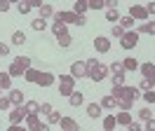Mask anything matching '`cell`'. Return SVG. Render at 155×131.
<instances>
[{
	"label": "cell",
	"mask_w": 155,
	"mask_h": 131,
	"mask_svg": "<svg viewBox=\"0 0 155 131\" xmlns=\"http://www.w3.org/2000/svg\"><path fill=\"white\" fill-rule=\"evenodd\" d=\"M117 108H120V110H129V108H132V101H127V98H117Z\"/></svg>",
	"instance_id": "40"
},
{
	"label": "cell",
	"mask_w": 155,
	"mask_h": 131,
	"mask_svg": "<svg viewBox=\"0 0 155 131\" xmlns=\"http://www.w3.org/2000/svg\"><path fill=\"white\" fill-rule=\"evenodd\" d=\"M52 110H54V108H52L49 103H40V112H42V115H49Z\"/></svg>",
	"instance_id": "44"
},
{
	"label": "cell",
	"mask_w": 155,
	"mask_h": 131,
	"mask_svg": "<svg viewBox=\"0 0 155 131\" xmlns=\"http://www.w3.org/2000/svg\"><path fill=\"white\" fill-rule=\"evenodd\" d=\"M87 63V77L89 80H94V82H101L104 77H106L108 68L104 63H99V59H89V61H85Z\"/></svg>",
	"instance_id": "1"
},
{
	"label": "cell",
	"mask_w": 155,
	"mask_h": 131,
	"mask_svg": "<svg viewBox=\"0 0 155 131\" xmlns=\"http://www.w3.org/2000/svg\"><path fill=\"white\" fill-rule=\"evenodd\" d=\"M24 96H26V94L21 91V89H10V101H12V105H24Z\"/></svg>",
	"instance_id": "11"
},
{
	"label": "cell",
	"mask_w": 155,
	"mask_h": 131,
	"mask_svg": "<svg viewBox=\"0 0 155 131\" xmlns=\"http://www.w3.org/2000/svg\"><path fill=\"white\" fill-rule=\"evenodd\" d=\"M31 26H33V30H45V28H47V21L38 17L35 21H33V24H31Z\"/></svg>",
	"instance_id": "35"
},
{
	"label": "cell",
	"mask_w": 155,
	"mask_h": 131,
	"mask_svg": "<svg viewBox=\"0 0 155 131\" xmlns=\"http://www.w3.org/2000/svg\"><path fill=\"white\" fill-rule=\"evenodd\" d=\"M10 9V2L7 0H0V12H7Z\"/></svg>",
	"instance_id": "49"
},
{
	"label": "cell",
	"mask_w": 155,
	"mask_h": 131,
	"mask_svg": "<svg viewBox=\"0 0 155 131\" xmlns=\"http://www.w3.org/2000/svg\"><path fill=\"white\" fill-rule=\"evenodd\" d=\"M99 105H101V108H115V105H117V101H115V96H104Z\"/></svg>",
	"instance_id": "27"
},
{
	"label": "cell",
	"mask_w": 155,
	"mask_h": 131,
	"mask_svg": "<svg viewBox=\"0 0 155 131\" xmlns=\"http://www.w3.org/2000/svg\"><path fill=\"white\" fill-rule=\"evenodd\" d=\"M136 33H150V35H155V21L150 24V21H143L141 26L136 28Z\"/></svg>",
	"instance_id": "18"
},
{
	"label": "cell",
	"mask_w": 155,
	"mask_h": 131,
	"mask_svg": "<svg viewBox=\"0 0 155 131\" xmlns=\"http://www.w3.org/2000/svg\"><path fill=\"white\" fill-rule=\"evenodd\" d=\"M115 124H117L115 115H106V117H104V131H113V129H115Z\"/></svg>",
	"instance_id": "19"
},
{
	"label": "cell",
	"mask_w": 155,
	"mask_h": 131,
	"mask_svg": "<svg viewBox=\"0 0 155 131\" xmlns=\"http://www.w3.org/2000/svg\"><path fill=\"white\" fill-rule=\"evenodd\" d=\"M94 49H97L99 54H106L108 49H110V40L106 35H97L94 37Z\"/></svg>",
	"instance_id": "7"
},
{
	"label": "cell",
	"mask_w": 155,
	"mask_h": 131,
	"mask_svg": "<svg viewBox=\"0 0 155 131\" xmlns=\"http://www.w3.org/2000/svg\"><path fill=\"white\" fill-rule=\"evenodd\" d=\"M106 19L113 21V26H117V24H120V12H117V9H106Z\"/></svg>",
	"instance_id": "24"
},
{
	"label": "cell",
	"mask_w": 155,
	"mask_h": 131,
	"mask_svg": "<svg viewBox=\"0 0 155 131\" xmlns=\"http://www.w3.org/2000/svg\"><path fill=\"white\" fill-rule=\"evenodd\" d=\"M59 126H61V131H80V124H78L73 117H61Z\"/></svg>",
	"instance_id": "9"
},
{
	"label": "cell",
	"mask_w": 155,
	"mask_h": 131,
	"mask_svg": "<svg viewBox=\"0 0 155 131\" xmlns=\"http://www.w3.org/2000/svg\"><path fill=\"white\" fill-rule=\"evenodd\" d=\"M141 73H143V80H153L155 77V63H150V61L143 63L141 66Z\"/></svg>",
	"instance_id": "12"
},
{
	"label": "cell",
	"mask_w": 155,
	"mask_h": 131,
	"mask_svg": "<svg viewBox=\"0 0 155 131\" xmlns=\"http://www.w3.org/2000/svg\"><path fill=\"white\" fill-rule=\"evenodd\" d=\"M141 131H146V129H141Z\"/></svg>",
	"instance_id": "52"
},
{
	"label": "cell",
	"mask_w": 155,
	"mask_h": 131,
	"mask_svg": "<svg viewBox=\"0 0 155 131\" xmlns=\"http://www.w3.org/2000/svg\"><path fill=\"white\" fill-rule=\"evenodd\" d=\"M150 82H153V87H155V77H153V80H150Z\"/></svg>",
	"instance_id": "51"
},
{
	"label": "cell",
	"mask_w": 155,
	"mask_h": 131,
	"mask_svg": "<svg viewBox=\"0 0 155 131\" xmlns=\"http://www.w3.org/2000/svg\"><path fill=\"white\" fill-rule=\"evenodd\" d=\"M101 131H104V129H101Z\"/></svg>",
	"instance_id": "53"
},
{
	"label": "cell",
	"mask_w": 155,
	"mask_h": 131,
	"mask_svg": "<svg viewBox=\"0 0 155 131\" xmlns=\"http://www.w3.org/2000/svg\"><path fill=\"white\" fill-rule=\"evenodd\" d=\"M54 14V9H52V5L49 2H42V7H40V19H47Z\"/></svg>",
	"instance_id": "28"
},
{
	"label": "cell",
	"mask_w": 155,
	"mask_h": 131,
	"mask_svg": "<svg viewBox=\"0 0 155 131\" xmlns=\"http://www.w3.org/2000/svg\"><path fill=\"white\" fill-rule=\"evenodd\" d=\"M117 124H122V126H127V124H132V115H129V110H120L115 115Z\"/></svg>",
	"instance_id": "14"
},
{
	"label": "cell",
	"mask_w": 155,
	"mask_h": 131,
	"mask_svg": "<svg viewBox=\"0 0 155 131\" xmlns=\"http://www.w3.org/2000/svg\"><path fill=\"white\" fill-rule=\"evenodd\" d=\"M150 89H153V82H150V80H143L141 87H139V91H150Z\"/></svg>",
	"instance_id": "43"
},
{
	"label": "cell",
	"mask_w": 155,
	"mask_h": 131,
	"mask_svg": "<svg viewBox=\"0 0 155 131\" xmlns=\"http://www.w3.org/2000/svg\"><path fill=\"white\" fill-rule=\"evenodd\" d=\"M12 87V75L0 70V89H10Z\"/></svg>",
	"instance_id": "22"
},
{
	"label": "cell",
	"mask_w": 155,
	"mask_h": 131,
	"mask_svg": "<svg viewBox=\"0 0 155 131\" xmlns=\"http://www.w3.org/2000/svg\"><path fill=\"white\" fill-rule=\"evenodd\" d=\"M129 17L136 19V21H146V19H148V12H146L143 5H132V7H129Z\"/></svg>",
	"instance_id": "8"
},
{
	"label": "cell",
	"mask_w": 155,
	"mask_h": 131,
	"mask_svg": "<svg viewBox=\"0 0 155 131\" xmlns=\"http://www.w3.org/2000/svg\"><path fill=\"white\" fill-rule=\"evenodd\" d=\"M47 122H49V124H59V122H61V112H59V110H52L47 115Z\"/></svg>",
	"instance_id": "34"
},
{
	"label": "cell",
	"mask_w": 155,
	"mask_h": 131,
	"mask_svg": "<svg viewBox=\"0 0 155 131\" xmlns=\"http://www.w3.org/2000/svg\"><path fill=\"white\" fill-rule=\"evenodd\" d=\"M87 0H78V2H73V12L75 14H80V17H85V12H87Z\"/></svg>",
	"instance_id": "16"
},
{
	"label": "cell",
	"mask_w": 155,
	"mask_h": 131,
	"mask_svg": "<svg viewBox=\"0 0 155 131\" xmlns=\"http://www.w3.org/2000/svg\"><path fill=\"white\" fill-rule=\"evenodd\" d=\"M24 108H26L28 115H38V112H40V103L38 101H26V103H24Z\"/></svg>",
	"instance_id": "21"
},
{
	"label": "cell",
	"mask_w": 155,
	"mask_h": 131,
	"mask_svg": "<svg viewBox=\"0 0 155 131\" xmlns=\"http://www.w3.org/2000/svg\"><path fill=\"white\" fill-rule=\"evenodd\" d=\"M146 12H148V14H153V17H155V2H148V5H146Z\"/></svg>",
	"instance_id": "47"
},
{
	"label": "cell",
	"mask_w": 155,
	"mask_h": 131,
	"mask_svg": "<svg viewBox=\"0 0 155 131\" xmlns=\"http://www.w3.org/2000/svg\"><path fill=\"white\" fill-rule=\"evenodd\" d=\"M75 89V80L71 75H59V94L61 96H71Z\"/></svg>",
	"instance_id": "3"
},
{
	"label": "cell",
	"mask_w": 155,
	"mask_h": 131,
	"mask_svg": "<svg viewBox=\"0 0 155 131\" xmlns=\"http://www.w3.org/2000/svg\"><path fill=\"white\" fill-rule=\"evenodd\" d=\"M71 77L73 80H80V77H87V63L85 61H75V63H71Z\"/></svg>",
	"instance_id": "5"
},
{
	"label": "cell",
	"mask_w": 155,
	"mask_h": 131,
	"mask_svg": "<svg viewBox=\"0 0 155 131\" xmlns=\"http://www.w3.org/2000/svg\"><path fill=\"white\" fill-rule=\"evenodd\" d=\"M7 54H10V47L5 42H0V56H7Z\"/></svg>",
	"instance_id": "45"
},
{
	"label": "cell",
	"mask_w": 155,
	"mask_h": 131,
	"mask_svg": "<svg viewBox=\"0 0 155 131\" xmlns=\"http://www.w3.org/2000/svg\"><path fill=\"white\" fill-rule=\"evenodd\" d=\"M7 131H28V129H24L21 124H10V129H7Z\"/></svg>",
	"instance_id": "46"
},
{
	"label": "cell",
	"mask_w": 155,
	"mask_h": 131,
	"mask_svg": "<svg viewBox=\"0 0 155 131\" xmlns=\"http://www.w3.org/2000/svg\"><path fill=\"white\" fill-rule=\"evenodd\" d=\"M54 21H61V24H78V26H85L87 19L75 14V12H57L54 14Z\"/></svg>",
	"instance_id": "2"
},
{
	"label": "cell",
	"mask_w": 155,
	"mask_h": 131,
	"mask_svg": "<svg viewBox=\"0 0 155 131\" xmlns=\"http://www.w3.org/2000/svg\"><path fill=\"white\" fill-rule=\"evenodd\" d=\"M24 77L28 80V82H33V84H38V80H40V70H35V68H28L26 73H24Z\"/></svg>",
	"instance_id": "20"
},
{
	"label": "cell",
	"mask_w": 155,
	"mask_h": 131,
	"mask_svg": "<svg viewBox=\"0 0 155 131\" xmlns=\"http://www.w3.org/2000/svg\"><path fill=\"white\" fill-rule=\"evenodd\" d=\"M87 7L89 9H104L106 5H104V0H87Z\"/></svg>",
	"instance_id": "36"
},
{
	"label": "cell",
	"mask_w": 155,
	"mask_h": 131,
	"mask_svg": "<svg viewBox=\"0 0 155 131\" xmlns=\"http://www.w3.org/2000/svg\"><path fill=\"white\" fill-rule=\"evenodd\" d=\"M120 98H127V101L134 103L136 98H141V91L134 89V87H122V96H120Z\"/></svg>",
	"instance_id": "10"
},
{
	"label": "cell",
	"mask_w": 155,
	"mask_h": 131,
	"mask_svg": "<svg viewBox=\"0 0 155 131\" xmlns=\"http://www.w3.org/2000/svg\"><path fill=\"white\" fill-rule=\"evenodd\" d=\"M120 45H122V49H134L139 45V33L136 30H125V35L120 37Z\"/></svg>",
	"instance_id": "4"
},
{
	"label": "cell",
	"mask_w": 155,
	"mask_h": 131,
	"mask_svg": "<svg viewBox=\"0 0 155 131\" xmlns=\"http://www.w3.org/2000/svg\"><path fill=\"white\" fill-rule=\"evenodd\" d=\"M146 131H155V120H148V122H146Z\"/></svg>",
	"instance_id": "48"
},
{
	"label": "cell",
	"mask_w": 155,
	"mask_h": 131,
	"mask_svg": "<svg viewBox=\"0 0 155 131\" xmlns=\"http://www.w3.org/2000/svg\"><path fill=\"white\" fill-rule=\"evenodd\" d=\"M14 63H19L24 70H28V68H31V56H17V59H14Z\"/></svg>",
	"instance_id": "30"
},
{
	"label": "cell",
	"mask_w": 155,
	"mask_h": 131,
	"mask_svg": "<svg viewBox=\"0 0 155 131\" xmlns=\"http://www.w3.org/2000/svg\"><path fill=\"white\" fill-rule=\"evenodd\" d=\"M12 105V101H10V96H0V110H7Z\"/></svg>",
	"instance_id": "41"
},
{
	"label": "cell",
	"mask_w": 155,
	"mask_h": 131,
	"mask_svg": "<svg viewBox=\"0 0 155 131\" xmlns=\"http://www.w3.org/2000/svg\"><path fill=\"white\" fill-rule=\"evenodd\" d=\"M122 66H125V70H136V68H139V61H136L134 56H125V59H122Z\"/></svg>",
	"instance_id": "17"
},
{
	"label": "cell",
	"mask_w": 155,
	"mask_h": 131,
	"mask_svg": "<svg viewBox=\"0 0 155 131\" xmlns=\"http://www.w3.org/2000/svg\"><path fill=\"white\" fill-rule=\"evenodd\" d=\"M54 80H57V77H54L52 73H40L38 84H40V87H49V84H54Z\"/></svg>",
	"instance_id": "15"
},
{
	"label": "cell",
	"mask_w": 155,
	"mask_h": 131,
	"mask_svg": "<svg viewBox=\"0 0 155 131\" xmlns=\"http://www.w3.org/2000/svg\"><path fill=\"white\" fill-rule=\"evenodd\" d=\"M12 42H14V45H24V42H26V35H24L21 30H14V33H12Z\"/></svg>",
	"instance_id": "33"
},
{
	"label": "cell",
	"mask_w": 155,
	"mask_h": 131,
	"mask_svg": "<svg viewBox=\"0 0 155 131\" xmlns=\"http://www.w3.org/2000/svg\"><path fill=\"white\" fill-rule=\"evenodd\" d=\"M110 35H113V37H122V35H125V28L117 24V26H113V28H110Z\"/></svg>",
	"instance_id": "38"
},
{
	"label": "cell",
	"mask_w": 155,
	"mask_h": 131,
	"mask_svg": "<svg viewBox=\"0 0 155 131\" xmlns=\"http://www.w3.org/2000/svg\"><path fill=\"white\" fill-rule=\"evenodd\" d=\"M141 98H143L146 103H155V89H150V91H143V94H141Z\"/></svg>",
	"instance_id": "37"
},
{
	"label": "cell",
	"mask_w": 155,
	"mask_h": 131,
	"mask_svg": "<svg viewBox=\"0 0 155 131\" xmlns=\"http://www.w3.org/2000/svg\"><path fill=\"white\" fill-rule=\"evenodd\" d=\"M7 73H10L12 77H21V75L26 73V70H24V68H21L19 63H14V61H12V66H10V70H7Z\"/></svg>",
	"instance_id": "25"
},
{
	"label": "cell",
	"mask_w": 155,
	"mask_h": 131,
	"mask_svg": "<svg viewBox=\"0 0 155 131\" xmlns=\"http://www.w3.org/2000/svg\"><path fill=\"white\" fill-rule=\"evenodd\" d=\"M57 42H59V47H71L73 37L68 35V33H64V35H59V37H57Z\"/></svg>",
	"instance_id": "32"
},
{
	"label": "cell",
	"mask_w": 155,
	"mask_h": 131,
	"mask_svg": "<svg viewBox=\"0 0 155 131\" xmlns=\"http://www.w3.org/2000/svg\"><path fill=\"white\" fill-rule=\"evenodd\" d=\"M52 33H54V35H64V33H66V24H61V21H54V24H52Z\"/></svg>",
	"instance_id": "26"
},
{
	"label": "cell",
	"mask_w": 155,
	"mask_h": 131,
	"mask_svg": "<svg viewBox=\"0 0 155 131\" xmlns=\"http://www.w3.org/2000/svg\"><path fill=\"white\" fill-rule=\"evenodd\" d=\"M101 110H104V108H101L99 103H89L87 105V115L92 120H99V117H101Z\"/></svg>",
	"instance_id": "13"
},
{
	"label": "cell",
	"mask_w": 155,
	"mask_h": 131,
	"mask_svg": "<svg viewBox=\"0 0 155 131\" xmlns=\"http://www.w3.org/2000/svg\"><path fill=\"white\" fill-rule=\"evenodd\" d=\"M35 131H49V126H47V124H42V122H40V126H38Z\"/></svg>",
	"instance_id": "50"
},
{
	"label": "cell",
	"mask_w": 155,
	"mask_h": 131,
	"mask_svg": "<svg viewBox=\"0 0 155 131\" xmlns=\"http://www.w3.org/2000/svg\"><path fill=\"white\" fill-rule=\"evenodd\" d=\"M26 126H28V131H35L40 126V120H38V115H28L26 117Z\"/></svg>",
	"instance_id": "23"
},
{
	"label": "cell",
	"mask_w": 155,
	"mask_h": 131,
	"mask_svg": "<svg viewBox=\"0 0 155 131\" xmlns=\"http://www.w3.org/2000/svg\"><path fill=\"white\" fill-rule=\"evenodd\" d=\"M7 117H10V124H21V122L28 117V112H26L24 105H17V108H12V112L7 115Z\"/></svg>",
	"instance_id": "6"
},
{
	"label": "cell",
	"mask_w": 155,
	"mask_h": 131,
	"mask_svg": "<svg viewBox=\"0 0 155 131\" xmlns=\"http://www.w3.org/2000/svg\"><path fill=\"white\" fill-rule=\"evenodd\" d=\"M120 26L125 28V30H132V28H134V19L129 17V14H127V17H120Z\"/></svg>",
	"instance_id": "29"
},
{
	"label": "cell",
	"mask_w": 155,
	"mask_h": 131,
	"mask_svg": "<svg viewBox=\"0 0 155 131\" xmlns=\"http://www.w3.org/2000/svg\"><path fill=\"white\" fill-rule=\"evenodd\" d=\"M31 12V2L26 0V2H19V14H28Z\"/></svg>",
	"instance_id": "42"
},
{
	"label": "cell",
	"mask_w": 155,
	"mask_h": 131,
	"mask_svg": "<svg viewBox=\"0 0 155 131\" xmlns=\"http://www.w3.org/2000/svg\"><path fill=\"white\" fill-rule=\"evenodd\" d=\"M82 101H85V98H82V94H80V91H73V94H71V105H73V108L82 105Z\"/></svg>",
	"instance_id": "31"
},
{
	"label": "cell",
	"mask_w": 155,
	"mask_h": 131,
	"mask_svg": "<svg viewBox=\"0 0 155 131\" xmlns=\"http://www.w3.org/2000/svg\"><path fill=\"white\" fill-rule=\"evenodd\" d=\"M139 117L143 122H148V120H153V112L148 110V108H141V110H139Z\"/></svg>",
	"instance_id": "39"
}]
</instances>
